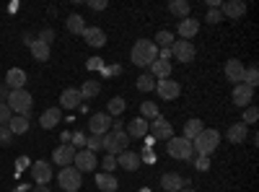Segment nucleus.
Masks as SVG:
<instances>
[{
	"mask_svg": "<svg viewBox=\"0 0 259 192\" xmlns=\"http://www.w3.org/2000/svg\"><path fill=\"white\" fill-rule=\"evenodd\" d=\"M158 60V47L150 39H138L133 45V52H130V62L138 68H150Z\"/></svg>",
	"mask_w": 259,
	"mask_h": 192,
	"instance_id": "nucleus-1",
	"label": "nucleus"
},
{
	"mask_svg": "<svg viewBox=\"0 0 259 192\" xmlns=\"http://www.w3.org/2000/svg\"><path fill=\"white\" fill-rule=\"evenodd\" d=\"M218 145H221V133L210 130V127H205V130L192 140V148H194V153H197V156H212Z\"/></svg>",
	"mask_w": 259,
	"mask_h": 192,
	"instance_id": "nucleus-2",
	"label": "nucleus"
},
{
	"mask_svg": "<svg viewBox=\"0 0 259 192\" xmlns=\"http://www.w3.org/2000/svg\"><path fill=\"white\" fill-rule=\"evenodd\" d=\"M6 104L11 106V112H13V114H18V117H29V114H31V104H34V99H31V94H29L26 89H16V91L8 94Z\"/></svg>",
	"mask_w": 259,
	"mask_h": 192,
	"instance_id": "nucleus-3",
	"label": "nucleus"
},
{
	"mask_svg": "<svg viewBox=\"0 0 259 192\" xmlns=\"http://www.w3.org/2000/svg\"><path fill=\"white\" fill-rule=\"evenodd\" d=\"M127 133L124 130H109L106 135H101V148L106 151V156H119L122 151H127Z\"/></svg>",
	"mask_w": 259,
	"mask_h": 192,
	"instance_id": "nucleus-4",
	"label": "nucleus"
},
{
	"mask_svg": "<svg viewBox=\"0 0 259 192\" xmlns=\"http://www.w3.org/2000/svg\"><path fill=\"white\" fill-rule=\"evenodd\" d=\"M57 184L65 189V192H78L83 187V177L75 166H62L57 172Z\"/></svg>",
	"mask_w": 259,
	"mask_h": 192,
	"instance_id": "nucleus-5",
	"label": "nucleus"
},
{
	"mask_svg": "<svg viewBox=\"0 0 259 192\" xmlns=\"http://www.w3.org/2000/svg\"><path fill=\"white\" fill-rule=\"evenodd\" d=\"M168 145H166V151H168V156L171 159H177V161H189L192 156H194V148H192V140H187V138H171V140H166Z\"/></svg>",
	"mask_w": 259,
	"mask_h": 192,
	"instance_id": "nucleus-6",
	"label": "nucleus"
},
{
	"mask_svg": "<svg viewBox=\"0 0 259 192\" xmlns=\"http://www.w3.org/2000/svg\"><path fill=\"white\" fill-rule=\"evenodd\" d=\"M148 135L153 140H171V138H174V127H171V122L166 117L158 114L156 120L148 122Z\"/></svg>",
	"mask_w": 259,
	"mask_h": 192,
	"instance_id": "nucleus-7",
	"label": "nucleus"
},
{
	"mask_svg": "<svg viewBox=\"0 0 259 192\" xmlns=\"http://www.w3.org/2000/svg\"><path fill=\"white\" fill-rule=\"evenodd\" d=\"M161 99H166V101H174L179 94H182V83L179 81H174V78H163V81H158L156 83V89H153Z\"/></svg>",
	"mask_w": 259,
	"mask_h": 192,
	"instance_id": "nucleus-8",
	"label": "nucleus"
},
{
	"mask_svg": "<svg viewBox=\"0 0 259 192\" xmlns=\"http://www.w3.org/2000/svg\"><path fill=\"white\" fill-rule=\"evenodd\" d=\"M171 57H177L179 62H192L194 57H197V50H194V45L192 42H184V39H179V42H174L171 45Z\"/></svg>",
	"mask_w": 259,
	"mask_h": 192,
	"instance_id": "nucleus-9",
	"label": "nucleus"
},
{
	"mask_svg": "<svg viewBox=\"0 0 259 192\" xmlns=\"http://www.w3.org/2000/svg\"><path fill=\"white\" fill-rule=\"evenodd\" d=\"M109 127H112V117L106 114V112H96V114H91V120H89V130H91V135H106L109 133Z\"/></svg>",
	"mask_w": 259,
	"mask_h": 192,
	"instance_id": "nucleus-10",
	"label": "nucleus"
},
{
	"mask_svg": "<svg viewBox=\"0 0 259 192\" xmlns=\"http://www.w3.org/2000/svg\"><path fill=\"white\" fill-rule=\"evenodd\" d=\"M75 151H78V148H73L70 143H62V145H57L55 151H52V161H55L57 166H73Z\"/></svg>",
	"mask_w": 259,
	"mask_h": 192,
	"instance_id": "nucleus-11",
	"label": "nucleus"
},
{
	"mask_svg": "<svg viewBox=\"0 0 259 192\" xmlns=\"http://www.w3.org/2000/svg\"><path fill=\"white\" fill-rule=\"evenodd\" d=\"M73 164H75V169L80 174H85V172H94V169L99 166L96 164V153H91V151H75V159H73Z\"/></svg>",
	"mask_w": 259,
	"mask_h": 192,
	"instance_id": "nucleus-12",
	"label": "nucleus"
},
{
	"mask_svg": "<svg viewBox=\"0 0 259 192\" xmlns=\"http://www.w3.org/2000/svg\"><path fill=\"white\" fill-rule=\"evenodd\" d=\"M233 104L241 106V109H246V106H251V99H254V89L244 86V83H236L233 86V94H231Z\"/></svg>",
	"mask_w": 259,
	"mask_h": 192,
	"instance_id": "nucleus-13",
	"label": "nucleus"
},
{
	"mask_svg": "<svg viewBox=\"0 0 259 192\" xmlns=\"http://www.w3.org/2000/svg\"><path fill=\"white\" fill-rule=\"evenodd\" d=\"M187 184V179L177 172H166L161 174V189L163 192H182V187Z\"/></svg>",
	"mask_w": 259,
	"mask_h": 192,
	"instance_id": "nucleus-14",
	"label": "nucleus"
},
{
	"mask_svg": "<svg viewBox=\"0 0 259 192\" xmlns=\"http://www.w3.org/2000/svg\"><path fill=\"white\" fill-rule=\"evenodd\" d=\"M31 177H34L36 184H50V179H52V164L50 161L31 164Z\"/></svg>",
	"mask_w": 259,
	"mask_h": 192,
	"instance_id": "nucleus-15",
	"label": "nucleus"
},
{
	"mask_svg": "<svg viewBox=\"0 0 259 192\" xmlns=\"http://www.w3.org/2000/svg\"><path fill=\"white\" fill-rule=\"evenodd\" d=\"M140 164H143V159H140V153H135V151H122V153L117 156V166H122L124 172H138Z\"/></svg>",
	"mask_w": 259,
	"mask_h": 192,
	"instance_id": "nucleus-16",
	"label": "nucleus"
},
{
	"mask_svg": "<svg viewBox=\"0 0 259 192\" xmlns=\"http://www.w3.org/2000/svg\"><path fill=\"white\" fill-rule=\"evenodd\" d=\"M246 138H249V127L244 122H236V125H231L228 130H226V140L233 143V145H241Z\"/></svg>",
	"mask_w": 259,
	"mask_h": 192,
	"instance_id": "nucleus-17",
	"label": "nucleus"
},
{
	"mask_svg": "<svg viewBox=\"0 0 259 192\" xmlns=\"http://www.w3.org/2000/svg\"><path fill=\"white\" fill-rule=\"evenodd\" d=\"M80 36L85 39V45L99 47V50L106 45V34H104V29H99V26H85V31H83Z\"/></svg>",
	"mask_w": 259,
	"mask_h": 192,
	"instance_id": "nucleus-18",
	"label": "nucleus"
},
{
	"mask_svg": "<svg viewBox=\"0 0 259 192\" xmlns=\"http://www.w3.org/2000/svg\"><path fill=\"white\" fill-rule=\"evenodd\" d=\"M177 31H179V36H182L184 42H189L194 34L200 31V21H197V18H192V16H189V18H182L179 24H177Z\"/></svg>",
	"mask_w": 259,
	"mask_h": 192,
	"instance_id": "nucleus-19",
	"label": "nucleus"
},
{
	"mask_svg": "<svg viewBox=\"0 0 259 192\" xmlns=\"http://www.w3.org/2000/svg\"><path fill=\"white\" fill-rule=\"evenodd\" d=\"M244 62L241 60H228L226 62V78L231 83H244Z\"/></svg>",
	"mask_w": 259,
	"mask_h": 192,
	"instance_id": "nucleus-20",
	"label": "nucleus"
},
{
	"mask_svg": "<svg viewBox=\"0 0 259 192\" xmlns=\"http://www.w3.org/2000/svg\"><path fill=\"white\" fill-rule=\"evenodd\" d=\"M6 86H8L11 91L24 89V86H26V70H21V68H11V70L6 73Z\"/></svg>",
	"mask_w": 259,
	"mask_h": 192,
	"instance_id": "nucleus-21",
	"label": "nucleus"
},
{
	"mask_svg": "<svg viewBox=\"0 0 259 192\" xmlns=\"http://www.w3.org/2000/svg\"><path fill=\"white\" fill-rule=\"evenodd\" d=\"M221 13L228 16V18H241L246 13V3L244 0H228V3L221 6Z\"/></svg>",
	"mask_w": 259,
	"mask_h": 192,
	"instance_id": "nucleus-22",
	"label": "nucleus"
},
{
	"mask_svg": "<svg viewBox=\"0 0 259 192\" xmlns=\"http://www.w3.org/2000/svg\"><path fill=\"white\" fill-rule=\"evenodd\" d=\"M60 120H62V112L57 109V106H50L47 112H41L39 125L45 127V130H52V127H57V125H60Z\"/></svg>",
	"mask_w": 259,
	"mask_h": 192,
	"instance_id": "nucleus-23",
	"label": "nucleus"
},
{
	"mask_svg": "<svg viewBox=\"0 0 259 192\" xmlns=\"http://www.w3.org/2000/svg\"><path fill=\"white\" fill-rule=\"evenodd\" d=\"M124 133H127V138H145V135H148V120H143V117L138 114L133 122L127 125Z\"/></svg>",
	"mask_w": 259,
	"mask_h": 192,
	"instance_id": "nucleus-24",
	"label": "nucleus"
},
{
	"mask_svg": "<svg viewBox=\"0 0 259 192\" xmlns=\"http://www.w3.org/2000/svg\"><path fill=\"white\" fill-rule=\"evenodd\" d=\"M80 91L78 89H65L62 94H60V104L65 106V109H78L80 106Z\"/></svg>",
	"mask_w": 259,
	"mask_h": 192,
	"instance_id": "nucleus-25",
	"label": "nucleus"
},
{
	"mask_svg": "<svg viewBox=\"0 0 259 192\" xmlns=\"http://www.w3.org/2000/svg\"><path fill=\"white\" fill-rule=\"evenodd\" d=\"M94 182H96V187L101 189V192H114L119 184H117V179H114V174H106V172H101V174H96L94 177Z\"/></svg>",
	"mask_w": 259,
	"mask_h": 192,
	"instance_id": "nucleus-26",
	"label": "nucleus"
},
{
	"mask_svg": "<svg viewBox=\"0 0 259 192\" xmlns=\"http://www.w3.org/2000/svg\"><path fill=\"white\" fill-rule=\"evenodd\" d=\"M202 130H205V127H202V120L192 117V120H187V122H184V133H182V138H187V140H194V138H197Z\"/></svg>",
	"mask_w": 259,
	"mask_h": 192,
	"instance_id": "nucleus-27",
	"label": "nucleus"
},
{
	"mask_svg": "<svg viewBox=\"0 0 259 192\" xmlns=\"http://www.w3.org/2000/svg\"><path fill=\"white\" fill-rule=\"evenodd\" d=\"M8 130L13 133V138L29 133V117H18V114H13V117L8 120Z\"/></svg>",
	"mask_w": 259,
	"mask_h": 192,
	"instance_id": "nucleus-28",
	"label": "nucleus"
},
{
	"mask_svg": "<svg viewBox=\"0 0 259 192\" xmlns=\"http://www.w3.org/2000/svg\"><path fill=\"white\" fill-rule=\"evenodd\" d=\"M150 75L158 78V81L171 78V62H166V60H156L153 65H150Z\"/></svg>",
	"mask_w": 259,
	"mask_h": 192,
	"instance_id": "nucleus-29",
	"label": "nucleus"
},
{
	"mask_svg": "<svg viewBox=\"0 0 259 192\" xmlns=\"http://www.w3.org/2000/svg\"><path fill=\"white\" fill-rule=\"evenodd\" d=\"M65 26H68L70 34H83V31H85V18H83L80 13H73V16H68Z\"/></svg>",
	"mask_w": 259,
	"mask_h": 192,
	"instance_id": "nucleus-30",
	"label": "nucleus"
},
{
	"mask_svg": "<svg viewBox=\"0 0 259 192\" xmlns=\"http://www.w3.org/2000/svg\"><path fill=\"white\" fill-rule=\"evenodd\" d=\"M124 109H127V101H124L122 96H114L109 104H106V114H109V117H117V120L122 117Z\"/></svg>",
	"mask_w": 259,
	"mask_h": 192,
	"instance_id": "nucleus-31",
	"label": "nucleus"
},
{
	"mask_svg": "<svg viewBox=\"0 0 259 192\" xmlns=\"http://www.w3.org/2000/svg\"><path fill=\"white\" fill-rule=\"evenodd\" d=\"M168 11L174 13V16H179V21H182V18H189L192 6L187 3V0H171V3H168Z\"/></svg>",
	"mask_w": 259,
	"mask_h": 192,
	"instance_id": "nucleus-32",
	"label": "nucleus"
},
{
	"mask_svg": "<svg viewBox=\"0 0 259 192\" xmlns=\"http://www.w3.org/2000/svg\"><path fill=\"white\" fill-rule=\"evenodd\" d=\"M78 91H80V99H96L99 91H101V83L99 81H85Z\"/></svg>",
	"mask_w": 259,
	"mask_h": 192,
	"instance_id": "nucleus-33",
	"label": "nucleus"
},
{
	"mask_svg": "<svg viewBox=\"0 0 259 192\" xmlns=\"http://www.w3.org/2000/svg\"><path fill=\"white\" fill-rule=\"evenodd\" d=\"M31 55H34V60H39V62H47V60H50V45H41V42L34 39Z\"/></svg>",
	"mask_w": 259,
	"mask_h": 192,
	"instance_id": "nucleus-34",
	"label": "nucleus"
},
{
	"mask_svg": "<svg viewBox=\"0 0 259 192\" xmlns=\"http://www.w3.org/2000/svg\"><path fill=\"white\" fill-rule=\"evenodd\" d=\"M161 112H158V104L156 101H143L140 104V117L143 120H156Z\"/></svg>",
	"mask_w": 259,
	"mask_h": 192,
	"instance_id": "nucleus-35",
	"label": "nucleus"
},
{
	"mask_svg": "<svg viewBox=\"0 0 259 192\" xmlns=\"http://www.w3.org/2000/svg\"><path fill=\"white\" fill-rule=\"evenodd\" d=\"M153 45H156L158 50H163V47H171V45H174V34H171V31H166V29H161V31L156 34V39H153Z\"/></svg>",
	"mask_w": 259,
	"mask_h": 192,
	"instance_id": "nucleus-36",
	"label": "nucleus"
},
{
	"mask_svg": "<svg viewBox=\"0 0 259 192\" xmlns=\"http://www.w3.org/2000/svg\"><path fill=\"white\" fill-rule=\"evenodd\" d=\"M256 83H259V68H256V65H249V68L244 70V86L256 89Z\"/></svg>",
	"mask_w": 259,
	"mask_h": 192,
	"instance_id": "nucleus-37",
	"label": "nucleus"
},
{
	"mask_svg": "<svg viewBox=\"0 0 259 192\" xmlns=\"http://www.w3.org/2000/svg\"><path fill=\"white\" fill-rule=\"evenodd\" d=\"M135 86H138V91H153V89H156V78L150 75V73H143V75L135 81Z\"/></svg>",
	"mask_w": 259,
	"mask_h": 192,
	"instance_id": "nucleus-38",
	"label": "nucleus"
},
{
	"mask_svg": "<svg viewBox=\"0 0 259 192\" xmlns=\"http://www.w3.org/2000/svg\"><path fill=\"white\" fill-rule=\"evenodd\" d=\"M259 120V109H256V106H246V109H244V125H254Z\"/></svg>",
	"mask_w": 259,
	"mask_h": 192,
	"instance_id": "nucleus-39",
	"label": "nucleus"
},
{
	"mask_svg": "<svg viewBox=\"0 0 259 192\" xmlns=\"http://www.w3.org/2000/svg\"><path fill=\"white\" fill-rule=\"evenodd\" d=\"M205 21H207V24H221V21H223L221 8H210V11H207V16H205Z\"/></svg>",
	"mask_w": 259,
	"mask_h": 192,
	"instance_id": "nucleus-40",
	"label": "nucleus"
},
{
	"mask_svg": "<svg viewBox=\"0 0 259 192\" xmlns=\"http://www.w3.org/2000/svg\"><path fill=\"white\" fill-rule=\"evenodd\" d=\"M13 143V133L8 130V125H0V145H11Z\"/></svg>",
	"mask_w": 259,
	"mask_h": 192,
	"instance_id": "nucleus-41",
	"label": "nucleus"
},
{
	"mask_svg": "<svg viewBox=\"0 0 259 192\" xmlns=\"http://www.w3.org/2000/svg\"><path fill=\"white\" fill-rule=\"evenodd\" d=\"M13 117V112H11V106L6 104V101H0V125H8V120Z\"/></svg>",
	"mask_w": 259,
	"mask_h": 192,
	"instance_id": "nucleus-42",
	"label": "nucleus"
},
{
	"mask_svg": "<svg viewBox=\"0 0 259 192\" xmlns=\"http://www.w3.org/2000/svg\"><path fill=\"white\" fill-rule=\"evenodd\" d=\"M99 148H101V138H99V135H91L89 140H85V151H91V153H96Z\"/></svg>",
	"mask_w": 259,
	"mask_h": 192,
	"instance_id": "nucleus-43",
	"label": "nucleus"
},
{
	"mask_svg": "<svg viewBox=\"0 0 259 192\" xmlns=\"http://www.w3.org/2000/svg\"><path fill=\"white\" fill-rule=\"evenodd\" d=\"M194 169H197V172H207L210 169V156H197L194 159Z\"/></svg>",
	"mask_w": 259,
	"mask_h": 192,
	"instance_id": "nucleus-44",
	"label": "nucleus"
},
{
	"mask_svg": "<svg viewBox=\"0 0 259 192\" xmlns=\"http://www.w3.org/2000/svg\"><path fill=\"white\" fill-rule=\"evenodd\" d=\"M101 166H104V172H106V174H112L114 169H117V156H106V159L101 161Z\"/></svg>",
	"mask_w": 259,
	"mask_h": 192,
	"instance_id": "nucleus-45",
	"label": "nucleus"
},
{
	"mask_svg": "<svg viewBox=\"0 0 259 192\" xmlns=\"http://www.w3.org/2000/svg\"><path fill=\"white\" fill-rule=\"evenodd\" d=\"M52 39H55V31H52V29H45V31H39V36H36V42H41V45H50Z\"/></svg>",
	"mask_w": 259,
	"mask_h": 192,
	"instance_id": "nucleus-46",
	"label": "nucleus"
},
{
	"mask_svg": "<svg viewBox=\"0 0 259 192\" xmlns=\"http://www.w3.org/2000/svg\"><path fill=\"white\" fill-rule=\"evenodd\" d=\"M70 145H73V148H75V145H85V135H83L80 130L73 133V135H70Z\"/></svg>",
	"mask_w": 259,
	"mask_h": 192,
	"instance_id": "nucleus-47",
	"label": "nucleus"
},
{
	"mask_svg": "<svg viewBox=\"0 0 259 192\" xmlns=\"http://www.w3.org/2000/svg\"><path fill=\"white\" fill-rule=\"evenodd\" d=\"M106 6H109L106 0H89V8H91V11H104Z\"/></svg>",
	"mask_w": 259,
	"mask_h": 192,
	"instance_id": "nucleus-48",
	"label": "nucleus"
},
{
	"mask_svg": "<svg viewBox=\"0 0 259 192\" xmlns=\"http://www.w3.org/2000/svg\"><path fill=\"white\" fill-rule=\"evenodd\" d=\"M168 57H171V47H163V50H158V60H166V62H168Z\"/></svg>",
	"mask_w": 259,
	"mask_h": 192,
	"instance_id": "nucleus-49",
	"label": "nucleus"
},
{
	"mask_svg": "<svg viewBox=\"0 0 259 192\" xmlns=\"http://www.w3.org/2000/svg\"><path fill=\"white\" fill-rule=\"evenodd\" d=\"M8 94H11V89L3 83V86H0V101H6V99H8Z\"/></svg>",
	"mask_w": 259,
	"mask_h": 192,
	"instance_id": "nucleus-50",
	"label": "nucleus"
},
{
	"mask_svg": "<svg viewBox=\"0 0 259 192\" xmlns=\"http://www.w3.org/2000/svg\"><path fill=\"white\" fill-rule=\"evenodd\" d=\"M89 68H91V70H94V68H101V60H99V57H91V60H89Z\"/></svg>",
	"mask_w": 259,
	"mask_h": 192,
	"instance_id": "nucleus-51",
	"label": "nucleus"
},
{
	"mask_svg": "<svg viewBox=\"0 0 259 192\" xmlns=\"http://www.w3.org/2000/svg\"><path fill=\"white\" fill-rule=\"evenodd\" d=\"M26 164H29V159H26V156H24V159H18V166H16V172H18V169H24Z\"/></svg>",
	"mask_w": 259,
	"mask_h": 192,
	"instance_id": "nucleus-52",
	"label": "nucleus"
},
{
	"mask_svg": "<svg viewBox=\"0 0 259 192\" xmlns=\"http://www.w3.org/2000/svg\"><path fill=\"white\" fill-rule=\"evenodd\" d=\"M31 192H50V187H47V184H39V187H34Z\"/></svg>",
	"mask_w": 259,
	"mask_h": 192,
	"instance_id": "nucleus-53",
	"label": "nucleus"
},
{
	"mask_svg": "<svg viewBox=\"0 0 259 192\" xmlns=\"http://www.w3.org/2000/svg\"><path fill=\"white\" fill-rule=\"evenodd\" d=\"M112 130H122V120H114L112 122Z\"/></svg>",
	"mask_w": 259,
	"mask_h": 192,
	"instance_id": "nucleus-54",
	"label": "nucleus"
},
{
	"mask_svg": "<svg viewBox=\"0 0 259 192\" xmlns=\"http://www.w3.org/2000/svg\"><path fill=\"white\" fill-rule=\"evenodd\" d=\"M182 192H194V189H189V187H187V189H182Z\"/></svg>",
	"mask_w": 259,
	"mask_h": 192,
	"instance_id": "nucleus-55",
	"label": "nucleus"
}]
</instances>
